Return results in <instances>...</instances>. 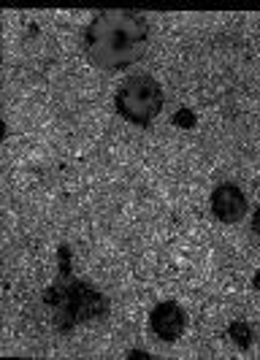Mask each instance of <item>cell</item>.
I'll return each instance as SVG.
<instances>
[{"instance_id":"obj_6","label":"cell","mask_w":260,"mask_h":360,"mask_svg":"<svg viewBox=\"0 0 260 360\" xmlns=\"http://www.w3.org/2000/svg\"><path fill=\"white\" fill-rule=\"evenodd\" d=\"M228 333H230V339H233V344H236V347L249 349V344H252V328H249L247 323H230Z\"/></svg>"},{"instance_id":"obj_10","label":"cell","mask_w":260,"mask_h":360,"mask_svg":"<svg viewBox=\"0 0 260 360\" xmlns=\"http://www.w3.org/2000/svg\"><path fill=\"white\" fill-rule=\"evenodd\" d=\"M255 288L260 290V274H258V276H255Z\"/></svg>"},{"instance_id":"obj_5","label":"cell","mask_w":260,"mask_h":360,"mask_svg":"<svg viewBox=\"0 0 260 360\" xmlns=\"http://www.w3.org/2000/svg\"><path fill=\"white\" fill-rule=\"evenodd\" d=\"M212 212L225 225H236L247 214V198L236 184H220L212 193Z\"/></svg>"},{"instance_id":"obj_8","label":"cell","mask_w":260,"mask_h":360,"mask_svg":"<svg viewBox=\"0 0 260 360\" xmlns=\"http://www.w3.org/2000/svg\"><path fill=\"white\" fill-rule=\"evenodd\" d=\"M128 358L130 360H133V358H136V360H144V358H149V355H147V352H141V349H130Z\"/></svg>"},{"instance_id":"obj_1","label":"cell","mask_w":260,"mask_h":360,"mask_svg":"<svg viewBox=\"0 0 260 360\" xmlns=\"http://www.w3.org/2000/svg\"><path fill=\"white\" fill-rule=\"evenodd\" d=\"M149 46V22L133 11H103L84 27V54L100 71H125Z\"/></svg>"},{"instance_id":"obj_9","label":"cell","mask_w":260,"mask_h":360,"mask_svg":"<svg viewBox=\"0 0 260 360\" xmlns=\"http://www.w3.org/2000/svg\"><path fill=\"white\" fill-rule=\"evenodd\" d=\"M252 231H255V233L260 236V209L255 212V219H252Z\"/></svg>"},{"instance_id":"obj_7","label":"cell","mask_w":260,"mask_h":360,"mask_svg":"<svg viewBox=\"0 0 260 360\" xmlns=\"http://www.w3.org/2000/svg\"><path fill=\"white\" fill-rule=\"evenodd\" d=\"M174 122H176V125H182V127H193V125H195V120H193V114H190L187 108L176 114V120H174Z\"/></svg>"},{"instance_id":"obj_4","label":"cell","mask_w":260,"mask_h":360,"mask_svg":"<svg viewBox=\"0 0 260 360\" xmlns=\"http://www.w3.org/2000/svg\"><path fill=\"white\" fill-rule=\"evenodd\" d=\"M149 325H152V330H155V336H157L160 342L171 344L185 333L187 317H185V311H182L179 304H174V301H163V304H157V307L152 309V314H149Z\"/></svg>"},{"instance_id":"obj_3","label":"cell","mask_w":260,"mask_h":360,"mask_svg":"<svg viewBox=\"0 0 260 360\" xmlns=\"http://www.w3.org/2000/svg\"><path fill=\"white\" fill-rule=\"evenodd\" d=\"M163 101H166L163 87L152 76L141 73V76H130L119 84V90L114 95V108L125 122L147 127L163 111Z\"/></svg>"},{"instance_id":"obj_2","label":"cell","mask_w":260,"mask_h":360,"mask_svg":"<svg viewBox=\"0 0 260 360\" xmlns=\"http://www.w3.org/2000/svg\"><path fill=\"white\" fill-rule=\"evenodd\" d=\"M41 304L52 309V328L57 333H71L74 328L84 323H95L109 314V298L100 290L82 282L71 269V250L60 244L57 250V276L49 288L44 290Z\"/></svg>"}]
</instances>
